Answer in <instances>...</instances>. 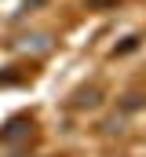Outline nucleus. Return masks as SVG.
<instances>
[{
    "label": "nucleus",
    "instance_id": "f257e3e1",
    "mask_svg": "<svg viewBox=\"0 0 146 157\" xmlns=\"http://www.w3.org/2000/svg\"><path fill=\"white\" fill-rule=\"evenodd\" d=\"M91 106H99V88L77 91V110H91Z\"/></svg>",
    "mask_w": 146,
    "mask_h": 157
}]
</instances>
